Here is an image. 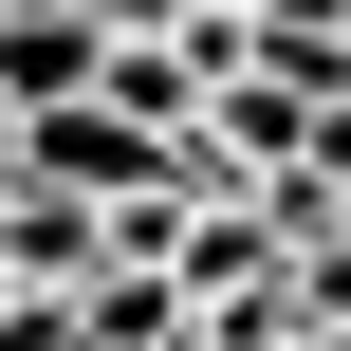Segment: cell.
Returning a JSON list of instances; mask_svg holds the SVG:
<instances>
[{"label": "cell", "instance_id": "obj_1", "mask_svg": "<svg viewBox=\"0 0 351 351\" xmlns=\"http://www.w3.org/2000/svg\"><path fill=\"white\" fill-rule=\"evenodd\" d=\"M56 93H111V19L93 0H0V111H56Z\"/></svg>", "mask_w": 351, "mask_h": 351}]
</instances>
